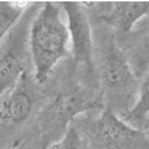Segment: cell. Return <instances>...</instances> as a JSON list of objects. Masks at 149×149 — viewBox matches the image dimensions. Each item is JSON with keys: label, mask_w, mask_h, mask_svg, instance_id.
I'll return each instance as SVG.
<instances>
[{"label": "cell", "mask_w": 149, "mask_h": 149, "mask_svg": "<svg viewBox=\"0 0 149 149\" xmlns=\"http://www.w3.org/2000/svg\"><path fill=\"white\" fill-rule=\"evenodd\" d=\"M62 7L43 3L28 29V47L37 83H46L54 68L70 54V37L62 18Z\"/></svg>", "instance_id": "1"}, {"label": "cell", "mask_w": 149, "mask_h": 149, "mask_svg": "<svg viewBox=\"0 0 149 149\" xmlns=\"http://www.w3.org/2000/svg\"><path fill=\"white\" fill-rule=\"evenodd\" d=\"M100 77L108 107L124 115L135 105L141 80L134 73L127 54L119 48L108 33L100 40Z\"/></svg>", "instance_id": "2"}, {"label": "cell", "mask_w": 149, "mask_h": 149, "mask_svg": "<svg viewBox=\"0 0 149 149\" xmlns=\"http://www.w3.org/2000/svg\"><path fill=\"white\" fill-rule=\"evenodd\" d=\"M94 135L102 149H149L145 131L128 124L109 107L102 109L94 123Z\"/></svg>", "instance_id": "3"}, {"label": "cell", "mask_w": 149, "mask_h": 149, "mask_svg": "<svg viewBox=\"0 0 149 149\" xmlns=\"http://www.w3.org/2000/svg\"><path fill=\"white\" fill-rule=\"evenodd\" d=\"M66 17V26L70 37V51L79 64L94 69V35L84 3H59Z\"/></svg>", "instance_id": "4"}, {"label": "cell", "mask_w": 149, "mask_h": 149, "mask_svg": "<svg viewBox=\"0 0 149 149\" xmlns=\"http://www.w3.org/2000/svg\"><path fill=\"white\" fill-rule=\"evenodd\" d=\"M24 31L19 24L0 43V95L25 73L26 57L24 50Z\"/></svg>", "instance_id": "5"}, {"label": "cell", "mask_w": 149, "mask_h": 149, "mask_svg": "<svg viewBox=\"0 0 149 149\" xmlns=\"http://www.w3.org/2000/svg\"><path fill=\"white\" fill-rule=\"evenodd\" d=\"M33 95L31 91L28 73L21 77L0 95V123L19 124L31 116L33 111Z\"/></svg>", "instance_id": "6"}, {"label": "cell", "mask_w": 149, "mask_h": 149, "mask_svg": "<svg viewBox=\"0 0 149 149\" xmlns=\"http://www.w3.org/2000/svg\"><path fill=\"white\" fill-rule=\"evenodd\" d=\"M146 17H149V1H113L107 21L119 32L130 33Z\"/></svg>", "instance_id": "7"}, {"label": "cell", "mask_w": 149, "mask_h": 149, "mask_svg": "<svg viewBox=\"0 0 149 149\" xmlns=\"http://www.w3.org/2000/svg\"><path fill=\"white\" fill-rule=\"evenodd\" d=\"M97 105L98 102L94 97H91V94H88L84 88L76 87L68 94L59 97V100L57 101V112L62 119L69 120L77 113L93 109Z\"/></svg>", "instance_id": "8"}, {"label": "cell", "mask_w": 149, "mask_h": 149, "mask_svg": "<svg viewBox=\"0 0 149 149\" xmlns=\"http://www.w3.org/2000/svg\"><path fill=\"white\" fill-rule=\"evenodd\" d=\"M120 116L138 130L145 131V128H149V73L141 80L135 105L127 113Z\"/></svg>", "instance_id": "9"}, {"label": "cell", "mask_w": 149, "mask_h": 149, "mask_svg": "<svg viewBox=\"0 0 149 149\" xmlns=\"http://www.w3.org/2000/svg\"><path fill=\"white\" fill-rule=\"evenodd\" d=\"M127 58L134 73L139 80H142L149 73V26L131 47Z\"/></svg>", "instance_id": "10"}, {"label": "cell", "mask_w": 149, "mask_h": 149, "mask_svg": "<svg viewBox=\"0 0 149 149\" xmlns=\"http://www.w3.org/2000/svg\"><path fill=\"white\" fill-rule=\"evenodd\" d=\"M29 6V3L0 1V43L3 42V37L8 35L13 26L17 25V21Z\"/></svg>", "instance_id": "11"}, {"label": "cell", "mask_w": 149, "mask_h": 149, "mask_svg": "<svg viewBox=\"0 0 149 149\" xmlns=\"http://www.w3.org/2000/svg\"><path fill=\"white\" fill-rule=\"evenodd\" d=\"M47 149H88L83 137L80 135L77 128L69 126L65 134L53 144L47 145Z\"/></svg>", "instance_id": "12"}, {"label": "cell", "mask_w": 149, "mask_h": 149, "mask_svg": "<svg viewBox=\"0 0 149 149\" xmlns=\"http://www.w3.org/2000/svg\"><path fill=\"white\" fill-rule=\"evenodd\" d=\"M42 149H47V145H43V146H42Z\"/></svg>", "instance_id": "13"}, {"label": "cell", "mask_w": 149, "mask_h": 149, "mask_svg": "<svg viewBox=\"0 0 149 149\" xmlns=\"http://www.w3.org/2000/svg\"><path fill=\"white\" fill-rule=\"evenodd\" d=\"M14 149H21V148H14Z\"/></svg>", "instance_id": "14"}]
</instances>
